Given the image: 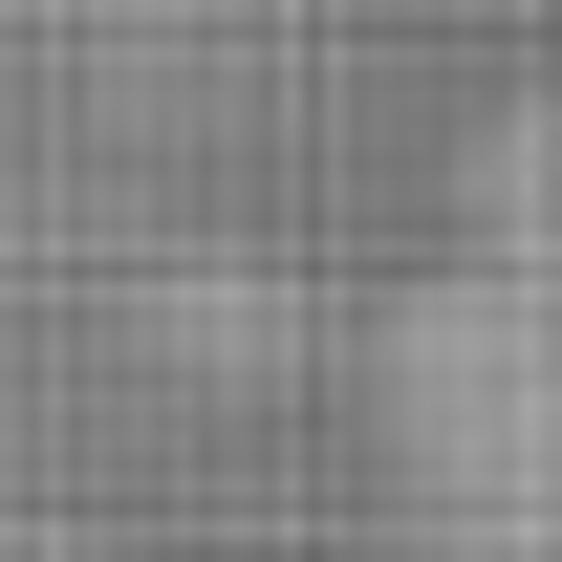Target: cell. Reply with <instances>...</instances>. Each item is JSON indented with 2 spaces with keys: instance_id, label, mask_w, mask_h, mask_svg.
<instances>
[{
  "instance_id": "6da1fadb",
  "label": "cell",
  "mask_w": 562,
  "mask_h": 562,
  "mask_svg": "<svg viewBox=\"0 0 562 562\" xmlns=\"http://www.w3.org/2000/svg\"><path fill=\"white\" fill-rule=\"evenodd\" d=\"M390 390H412L432 519H476V541L562 519V44L519 66V109L476 131L432 281L390 303Z\"/></svg>"
}]
</instances>
